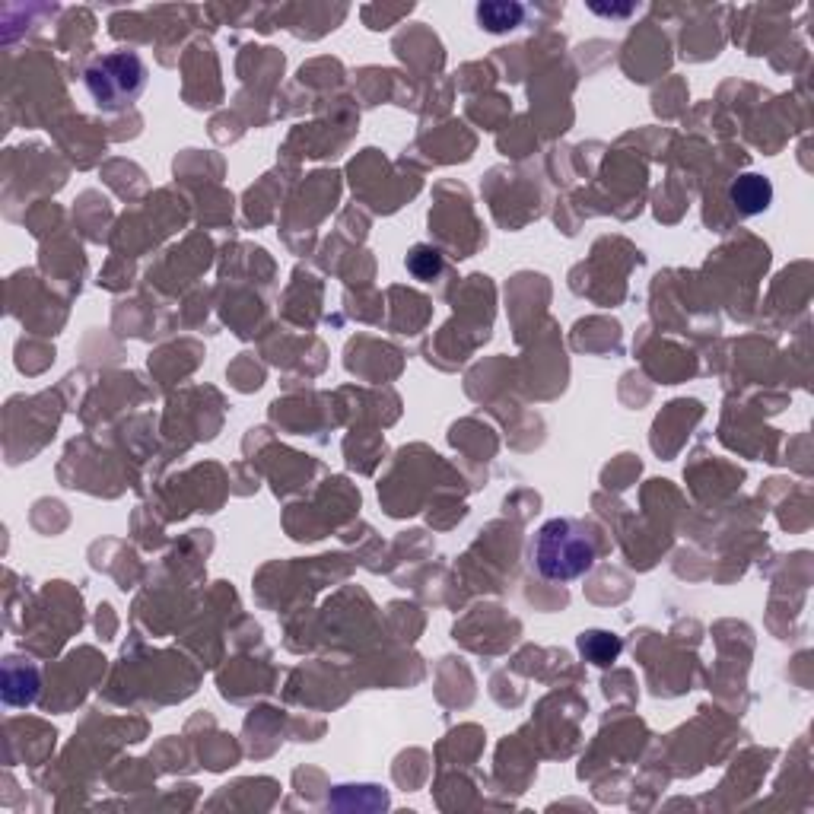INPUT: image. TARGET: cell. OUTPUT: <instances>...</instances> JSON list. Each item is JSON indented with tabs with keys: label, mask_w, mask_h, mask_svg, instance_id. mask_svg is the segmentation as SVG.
<instances>
[{
	"label": "cell",
	"mask_w": 814,
	"mask_h": 814,
	"mask_svg": "<svg viewBox=\"0 0 814 814\" xmlns=\"http://www.w3.org/2000/svg\"><path fill=\"white\" fill-rule=\"evenodd\" d=\"M579 652L592 665H611L617 656H621V640H617L614 633H605V630H589V633L579 636Z\"/></svg>",
	"instance_id": "obj_4"
},
{
	"label": "cell",
	"mask_w": 814,
	"mask_h": 814,
	"mask_svg": "<svg viewBox=\"0 0 814 814\" xmlns=\"http://www.w3.org/2000/svg\"><path fill=\"white\" fill-rule=\"evenodd\" d=\"M770 201H773V185L764 179V175H741V179L732 185V204L745 217L764 214Z\"/></svg>",
	"instance_id": "obj_3"
},
{
	"label": "cell",
	"mask_w": 814,
	"mask_h": 814,
	"mask_svg": "<svg viewBox=\"0 0 814 814\" xmlns=\"http://www.w3.org/2000/svg\"><path fill=\"white\" fill-rule=\"evenodd\" d=\"M86 90L99 109H128L147 86V64L134 51H112L86 67Z\"/></svg>",
	"instance_id": "obj_2"
},
{
	"label": "cell",
	"mask_w": 814,
	"mask_h": 814,
	"mask_svg": "<svg viewBox=\"0 0 814 814\" xmlns=\"http://www.w3.org/2000/svg\"><path fill=\"white\" fill-rule=\"evenodd\" d=\"M477 20L490 32H506L516 29L525 20V7L519 4H481L477 7Z\"/></svg>",
	"instance_id": "obj_5"
},
{
	"label": "cell",
	"mask_w": 814,
	"mask_h": 814,
	"mask_svg": "<svg viewBox=\"0 0 814 814\" xmlns=\"http://www.w3.org/2000/svg\"><path fill=\"white\" fill-rule=\"evenodd\" d=\"M532 563L538 573L551 582H570L592 570L595 563V541L589 538L586 525L576 519H551L541 525L532 544Z\"/></svg>",
	"instance_id": "obj_1"
},
{
	"label": "cell",
	"mask_w": 814,
	"mask_h": 814,
	"mask_svg": "<svg viewBox=\"0 0 814 814\" xmlns=\"http://www.w3.org/2000/svg\"><path fill=\"white\" fill-rule=\"evenodd\" d=\"M407 271L417 280H430L442 271V255L430 249V245H417V249H411V255H407Z\"/></svg>",
	"instance_id": "obj_6"
}]
</instances>
